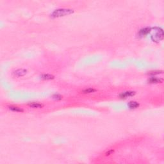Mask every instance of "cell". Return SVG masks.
Returning <instances> with one entry per match:
<instances>
[{"label":"cell","instance_id":"1","mask_svg":"<svg viewBox=\"0 0 164 164\" xmlns=\"http://www.w3.org/2000/svg\"><path fill=\"white\" fill-rule=\"evenodd\" d=\"M74 13V10L70 8H58L55 10L51 14V17L53 18L60 17L63 16H68Z\"/></svg>","mask_w":164,"mask_h":164},{"label":"cell","instance_id":"2","mask_svg":"<svg viewBox=\"0 0 164 164\" xmlns=\"http://www.w3.org/2000/svg\"><path fill=\"white\" fill-rule=\"evenodd\" d=\"M156 33L151 36V39L154 42H159L164 37V32L161 28H157Z\"/></svg>","mask_w":164,"mask_h":164},{"label":"cell","instance_id":"3","mask_svg":"<svg viewBox=\"0 0 164 164\" xmlns=\"http://www.w3.org/2000/svg\"><path fill=\"white\" fill-rule=\"evenodd\" d=\"M135 94V92L134 91H126V92H123L120 94L119 97L122 99H126L127 97L133 96Z\"/></svg>","mask_w":164,"mask_h":164},{"label":"cell","instance_id":"4","mask_svg":"<svg viewBox=\"0 0 164 164\" xmlns=\"http://www.w3.org/2000/svg\"><path fill=\"white\" fill-rule=\"evenodd\" d=\"M27 73V71L26 69H19L16 70L15 71H14L13 74L15 76H17V77H21V76H23L26 74Z\"/></svg>","mask_w":164,"mask_h":164},{"label":"cell","instance_id":"5","mask_svg":"<svg viewBox=\"0 0 164 164\" xmlns=\"http://www.w3.org/2000/svg\"><path fill=\"white\" fill-rule=\"evenodd\" d=\"M151 29L150 28H148V27L142 28V29H141V30L139 31V32H138V35H139L140 37H144V36L147 35L151 32Z\"/></svg>","mask_w":164,"mask_h":164},{"label":"cell","instance_id":"6","mask_svg":"<svg viewBox=\"0 0 164 164\" xmlns=\"http://www.w3.org/2000/svg\"><path fill=\"white\" fill-rule=\"evenodd\" d=\"M163 81V79L162 78H158L154 77L152 76L149 78L148 82L150 83H162Z\"/></svg>","mask_w":164,"mask_h":164},{"label":"cell","instance_id":"7","mask_svg":"<svg viewBox=\"0 0 164 164\" xmlns=\"http://www.w3.org/2000/svg\"><path fill=\"white\" fill-rule=\"evenodd\" d=\"M128 105V107H130V108L135 109L136 108H138V107L140 106V104H139L138 102H136V101H130V102H129Z\"/></svg>","mask_w":164,"mask_h":164},{"label":"cell","instance_id":"8","mask_svg":"<svg viewBox=\"0 0 164 164\" xmlns=\"http://www.w3.org/2000/svg\"><path fill=\"white\" fill-rule=\"evenodd\" d=\"M28 105L30 107L33 108H41L43 107V105L42 104H40V103H35V102H32V103H29Z\"/></svg>","mask_w":164,"mask_h":164},{"label":"cell","instance_id":"9","mask_svg":"<svg viewBox=\"0 0 164 164\" xmlns=\"http://www.w3.org/2000/svg\"><path fill=\"white\" fill-rule=\"evenodd\" d=\"M9 108V109H10V110L12 111V112H23V109L21 108H19V107H12V106H11V107H8Z\"/></svg>","mask_w":164,"mask_h":164},{"label":"cell","instance_id":"10","mask_svg":"<svg viewBox=\"0 0 164 164\" xmlns=\"http://www.w3.org/2000/svg\"><path fill=\"white\" fill-rule=\"evenodd\" d=\"M40 77H41L42 79H45V80L53 79L55 78V76H54L53 75H51V74H42Z\"/></svg>","mask_w":164,"mask_h":164},{"label":"cell","instance_id":"11","mask_svg":"<svg viewBox=\"0 0 164 164\" xmlns=\"http://www.w3.org/2000/svg\"><path fill=\"white\" fill-rule=\"evenodd\" d=\"M96 92V89H92V88H88V89H85L83 91V93L84 94H90V93H93Z\"/></svg>","mask_w":164,"mask_h":164},{"label":"cell","instance_id":"12","mask_svg":"<svg viewBox=\"0 0 164 164\" xmlns=\"http://www.w3.org/2000/svg\"><path fill=\"white\" fill-rule=\"evenodd\" d=\"M52 97L54 99H55V100H61L62 99V96L61 95L58 94H55L53 95Z\"/></svg>","mask_w":164,"mask_h":164},{"label":"cell","instance_id":"13","mask_svg":"<svg viewBox=\"0 0 164 164\" xmlns=\"http://www.w3.org/2000/svg\"><path fill=\"white\" fill-rule=\"evenodd\" d=\"M162 73V71H151L149 73V74H151V75H155V74H161Z\"/></svg>","mask_w":164,"mask_h":164},{"label":"cell","instance_id":"14","mask_svg":"<svg viewBox=\"0 0 164 164\" xmlns=\"http://www.w3.org/2000/svg\"><path fill=\"white\" fill-rule=\"evenodd\" d=\"M113 151H114L113 150V149H111V150L108 151H107V152L106 153V155H107V156L110 155L111 154H112L113 153Z\"/></svg>","mask_w":164,"mask_h":164}]
</instances>
